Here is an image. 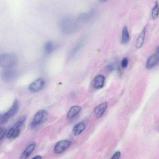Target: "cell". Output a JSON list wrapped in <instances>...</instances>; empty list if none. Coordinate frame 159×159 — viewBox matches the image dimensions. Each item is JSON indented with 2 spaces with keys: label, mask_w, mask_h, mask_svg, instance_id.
Instances as JSON below:
<instances>
[{
  "label": "cell",
  "mask_w": 159,
  "mask_h": 159,
  "mask_svg": "<svg viewBox=\"0 0 159 159\" xmlns=\"http://www.w3.org/2000/svg\"><path fill=\"white\" fill-rule=\"evenodd\" d=\"M44 84V80L42 78H39L31 83L29 86V89L33 92H38L43 88Z\"/></svg>",
  "instance_id": "52a82bcc"
},
{
  "label": "cell",
  "mask_w": 159,
  "mask_h": 159,
  "mask_svg": "<svg viewBox=\"0 0 159 159\" xmlns=\"http://www.w3.org/2000/svg\"><path fill=\"white\" fill-rule=\"evenodd\" d=\"M19 107V102L15 100L10 109L6 113L0 114V124L7 122L11 117L14 116L17 112Z\"/></svg>",
  "instance_id": "3957f363"
},
{
  "label": "cell",
  "mask_w": 159,
  "mask_h": 159,
  "mask_svg": "<svg viewBox=\"0 0 159 159\" xmlns=\"http://www.w3.org/2000/svg\"><path fill=\"white\" fill-rule=\"evenodd\" d=\"M105 77L102 75L96 76L93 79V86L97 89L102 88L104 86L105 81Z\"/></svg>",
  "instance_id": "9c48e42d"
},
{
  "label": "cell",
  "mask_w": 159,
  "mask_h": 159,
  "mask_svg": "<svg viewBox=\"0 0 159 159\" xmlns=\"http://www.w3.org/2000/svg\"><path fill=\"white\" fill-rule=\"evenodd\" d=\"M46 112L44 110H42L37 112L35 115L30 124V127L34 128L40 125L43 122L46 115Z\"/></svg>",
  "instance_id": "5b68a950"
},
{
  "label": "cell",
  "mask_w": 159,
  "mask_h": 159,
  "mask_svg": "<svg viewBox=\"0 0 159 159\" xmlns=\"http://www.w3.org/2000/svg\"><path fill=\"white\" fill-rule=\"evenodd\" d=\"M17 57L13 53H7L0 55V66L4 68L14 66L17 62Z\"/></svg>",
  "instance_id": "6da1fadb"
},
{
  "label": "cell",
  "mask_w": 159,
  "mask_h": 159,
  "mask_svg": "<svg viewBox=\"0 0 159 159\" xmlns=\"http://www.w3.org/2000/svg\"><path fill=\"white\" fill-rule=\"evenodd\" d=\"M15 129L13 127L11 128L6 135V137L8 139L12 138L15 132Z\"/></svg>",
  "instance_id": "603a6c76"
},
{
  "label": "cell",
  "mask_w": 159,
  "mask_h": 159,
  "mask_svg": "<svg viewBox=\"0 0 159 159\" xmlns=\"http://www.w3.org/2000/svg\"><path fill=\"white\" fill-rule=\"evenodd\" d=\"M81 107L78 105L72 106L70 109L67 114V117L68 120L72 119L80 111Z\"/></svg>",
  "instance_id": "7c38bea8"
},
{
  "label": "cell",
  "mask_w": 159,
  "mask_h": 159,
  "mask_svg": "<svg viewBox=\"0 0 159 159\" xmlns=\"http://www.w3.org/2000/svg\"><path fill=\"white\" fill-rule=\"evenodd\" d=\"M71 143V142L68 140H65L59 141L54 146V152L57 154L61 153L68 148Z\"/></svg>",
  "instance_id": "8992f818"
},
{
  "label": "cell",
  "mask_w": 159,
  "mask_h": 159,
  "mask_svg": "<svg viewBox=\"0 0 159 159\" xmlns=\"http://www.w3.org/2000/svg\"><path fill=\"white\" fill-rule=\"evenodd\" d=\"M107 106L106 102H104L97 106L94 108V111L97 118L100 117L105 111Z\"/></svg>",
  "instance_id": "8fae6325"
},
{
  "label": "cell",
  "mask_w": 159,
  "mask_h": 159,
  "mask_svg": "<svg viewBox=\"0 0 159 159\" xmlns=\"http://www.w3.org/2000/svg\"><path fill=\"white\" fill-rule=\"evenodd\" d=\"M26 119V115H22L17 120L14 127L17 128H20L25 121Z\"/></svg>",
  "instance_id": "d6986e66"
},
{
  "label": "cell",
  "mask_w": 159,
  "mask_h": 159,
  "mask_svg": "<svg viewBox=\"0 0 159 159\" xmlns=\"http://www.w3.org/2000/svg\"><path fill=\"white\" fill-rule=\"evenodd\" d=\"M100 2H104L107 1V0H99Z\"/></svg>",
  "instance_id": "4316f807"
},
{
  "label": "cell",
  "mask_w": 159,
  "mask_h": 159,
  "mask_svg": "<svg viewBox=\"0 0 159 159\" xmlns=\"http://www.w3.org/2000/svg\"><path fill=\"white\" fill-rule=\"evenodd\" d=\"M59 25L63 32L69 33L73 32L79 25L76 21L69 18H65L61 20Z\"/></svg>",
  "instance_id": "7a4b0ae2"
},
{
  "label": "cell",
  "mask_w": 159,
  "mask_h": 159,
  "mask_svg": "<svg viewBox=\"0 0 159 159\" xmlns=\"http://www.w3.org/2000/svg\"><path fill=\"white\" fill-rule=\"evenodd\" d=\"M42 158V157L40 155H37L34 156L33 158V159H40Z\"/></svg>",
  "instance_id": "484cf974"
},
{
  "label": "cell",
  "mask_w": 159,
  "mask_h": 159,
  "mask_svg": "<svg viewBox=\"0 0 159 159\" xmlns=\"http://www.w3.org/2000/svg\"><path fill=\"white\" fill-rule=\"evenodd\" d=\"M128 59L126 57L124 58L121 61V67L125 69L126 68L128 65Z\"/></svg>",
  "instance_id": "44dd1931"
},
{
  "label": "cell",
  "mask_w": 159,
  "mask_h": 159,
  "mask_svg": "<svg viewBox=\"0 0 159 159\" xmlns=\"http://www.w3.org/2000/svg\"><path fill=\"white\" fill-rule=\"evenodd\" d=\"M6 130L5 128H0V141L5 135Z\"/></svg>",
  "instance_id": "cb8c5ba5"
},
{
  "label": "cell",
  "mask_w": 159,
  "mask_h": 159,
  "mask_svg": "<svg viewBox=\"0 0 159 159\" xmlns=\"http://www.w3.org/2000/svg\"><path fill=\"white\" fill-rule=\"evenodd\" d=\"M120 155V152L119 151L116 152L111 157V159H119Z\"/></svg>",
  "instance_id": "d4e9b609"
},
{
  "label": "cell",
  "mask_w": 159,
  "mask_h": 159,
  "mask_svg": "<svg viewBox=\"0 0 159 159\" xmlns=\"http://www.w3.org/2000/svg\"><path fill=\"white\" fill-rule=\"evenodd\" d=\"M43 48L45 53L48 54L53 51L55 48V45L53 42L49 41L44 44Z\"/></svg>",
  "instance_id": "e0dca14e"
},
{
  "label": "cell",
  "mask_w": 159,
  "mask_h": 159,
  "mask_svg": "<svg viewBox=\"0 0 159 159\" xmlns=\"http://www.w3.org/2000/svg\"><path fill=\"white\" fill-rule=\"evenodd\" d=\"M159 56L157 54H154L148 58L146 64L147 69H150L153 67L158 63Z\"/></svg>",
  "instance_id": "30bf717a"
},
{
  "label": "cell",
  "mask_w": 159,
  "mask_h": 159,
  "mask_svg": "<svg viewBox=\"0 0 159 159\" xmlns=\"http://www.w3.org/2000/svg\"><path fill=\"white\" fill-rule=\"evenodd\" d=\"M93 14V11H92L88 13L83 12L80 13L76 20L78 25L86 23L89 21Z\"/></svg>",
  "instance_id": "ba28073f"
},
{
  "label": "cell",
  "mask_w": 159,
  "mask_h": 159,
  "mask_svg": "<svg viewBox=\"0 0 159 159\" xmlns=\"http://www.w3.org/2000/svg\"><path fill=\"white\" fill-rule=\"evenodd\" d=\"M81 46V43H79L77 44L75 47H74V48L72 50V51L71 53H70V56H73L74 54L76 53V52L78 51V50L80 49V46Z\"/></svg>",
  "instance_id": "7402d4cb"
},
{
  "label": "cell",
  "mask_w": 159,
  "mask_h": 159,
  "mask_svg": "<svg viewBox=\"0 0 159 159\" xmlns=\"http://www.w3.org/2000/svg\"><path fill=\"white\" fill-rule=\"evenodd\" d=\"M116 68L115 65L113 63H110L108 64L106 66V69L109 72H111Z\"/></svg>",
  "instance_id": "ffe728a7"
},
{
  "label": "cell",
  "mask_w": 159,
  "mask_h": 159,
  "mask_svg": "<svg viewBox=\"0 0 159 159\" xmlns=\"http://www.w3.org/2000/svg\"><path fill=\"white\" fill-rule=\"evenodd\" d=\"M129 40V35L126 26H124L122 30L121 42L124 44L128 43Z\"/></svg>",
  "instance_id": "2e32d148"
},
{
  "label": "cell",
  "mask_w": 159,
  "mask_h": 159,
  "mask_svg": "<svg viewBox=\"0 0 159 159\" xmlns=\"http://www.w3.org/2000/svg\"><path fill=\"white\" fill-rule=\"evenodd\" d=\"M159 14V6L158 2L156 1L154 6L153 7L152 12V16L153 20L156 19Z\"/></svg>",
  "instance_id": "ac0fdd59"
},
{
  "label": "cell",
  "mask_w": 159,
  "mask_h": 159,
  "mask_svg": "<svg viewBox=\"0 0 159 159\" xmlns=\"http://www.w3.org/2000/svg\"><path fill=\"white\" fill-rule=\"evenodd\" d=\"M146 28V26L143 29L141 33L138 37L136 43V47L138 48H140L143 45L145 37Z\"/></svg>",
  "instance_id": "5bb4252c"
},
{
  "label": "cell",
  "mask_w": 159,
  "mask_h": 159,
  "mask_svg": "<svg viewBox=\"0 0 159 159\" xmlns=\"http://www.w3.org/2000/svg\"><path fill=\"white\" fill-rule=\"evenodd\" d=\"M16 75L15 70L10 68H4L1 72L0 76L1 79L5 82H9L12 80Z\"/></svg>",
  "instance_id": "277c9868"
},
{
  "label": "cell",
  "mask_w": 159,
  "mask_h": 159,
  "mask_svg": "<svg viewBox=\"0 0 159 159\" xmlns=\"http://www.w3.org/2000/svg\"><path fill=\"white\" fill-rule=\"evenodd\" d=\"M86 127L85 124L83 122L77 123L73 128L72 131L74 135L75 136L79 135L84 130Z\"/></svg>",
  "instance_id": "4fadbf2b"
},
{
  "label": "cell",
  "mask_w": 159,
  "mask_h": 159,
  "mask_svg": "<svg viewBox=\"0 0 159 159\" xmlns=\"http://www.w3.org/2000/svg\"><path fill=\"white\" fill-rule=\"evenodd\" d=\"M35 145V143L30 145L23 152L20 159H25L28 158L34 149Z\"/></svg>",
  "instance_id": "9a60e30c"
}]
</instances>
